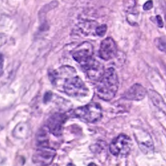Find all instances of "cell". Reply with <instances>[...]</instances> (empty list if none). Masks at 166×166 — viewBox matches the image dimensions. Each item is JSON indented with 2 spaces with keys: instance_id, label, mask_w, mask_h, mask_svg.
I'll list each match as a JSON object with an SVG mask.
<instances>
[{
  "instance_id": "cell-1",
  "label": "cell",
  "mask_w": 166,
  "mask_h": 166,
  "mask_svg": "<svg viewBox=\"0 0 166 166\" xmlns=\"http://www.w3.org/2000/svg\"><path fill=\"white\" fill-rule=\"evenodd\" d=\"M52 83L72 97H86L89 90L73 67L62 66L49 73Z\"/></svg>"
},
{
  "instance_id": "cell-2",
  "label": "cell",
  "mask_w": 166,
  "mask_h": 166,
  "mask_svg": "<svg viewBox=\"0 0 166 166\" xmlns=\"http://www.w3.org/2000/svg\"><path fill=\"white\" fill-rule=\"evenodd\" d=\"M118 89V78L114 69L106 70L98 81L97 94L101 99L109 101L115 97Z\"/></svg>"
},
{
  "instance_id": "cell-3",
  "label": "cell",
  "mask_w": 166,
  "mask_h": 166,
  "mask_svg": "<svg viewBox=\"0 0 166 166\" xmlns=\"http://www.w3.org/2000/svg\"><path fill=\"white\" fill-rule=\"evenodd\" d=\"M73 115L84 122L95 123L102 118V110L99 104L91 102L84 107L75 109L73 111Z\"/></svg>"
},
{
  "instance_id": "cell-4",
  "label": "cell",
  "mask_w": 166,
  "mask_h": 166,
  "mask_svg": "<svg viewBox=\"0 0 166 166\" xmlns=\"http://www.w3.org/2000/svg\"><path fill=\"white\" fill-rule=\"evenodd\" d=\"M132 144V140L128 136L120 134L112 141L109 149L110 153L115 156L124 157L129 154Z\"/></svg>"
},
{
  "instance_id": "cell-5",
  "label": "cell",
  "mask_w": 166,
  "mask_h": 166,
  "mask_svg": "<svg viewBox=\"0 0 166 166\" xmlns=\"http://www.w3.org/2000/svg\"><path fill=\"white\" fill-rule=\"evenodd\" d=\"M56 154V150L48 146H39L33 155V161L41 165H49L53 161Z\"/></svg>"
},
{
  "instance_id": "cell-6",
  "label": "cell",
  "mask_w": 166,
  "mask_h": 166,
  "mask_svg": "<svg viewBox=\"0 0 166 166\" xmlns=\"http://www.w3.org/2000/svg\"><path fill=\"white\" fill-rule=\"evenodd\" d=\"M81 66L83 67V69L86 74L87 76L93 80H99L105 71L103 65L96 59H93V57H91L83 65H81Z\"/></svg>"
},
{
  "instance_id": "cell-7",
  "label": "cell",
  "mask_w": 166,
  "mask_h": 166,
  "mask_svg": "<svg viewBox=\"0 0 166 166\" xmlns=\"http://www.w3.org/2000/svg\"><path fill=\"white\" fill-rule=\"evenodd\" d=\"M93 46L89 42H84L73 52V57L75 61L81 65L93 57Z\"/></svg>"
},
{
  "instance_id": "cell-8",
  "label": "cell",
  "mask_w": 166,
  "mask_h": 166,
  "mask_svg": "<svg viewBox=\"0 0 166 166\" xmlns=\"http://www.w3.org/2000/svg\"><path fill=\"white\" fill-rule=\"evenodd\" d=\"M66 120V116L62 113H55L49 117L47 126L53 135L60 136L62 134L63 127Z\"/></svg>"
},
{
  "instance_id": "cell-9",
  "label": "cell",
  "mask_w": 166,
  "mask_h": 166,
  "mask_svg": "<svg viewBox=\"0 0 166 166\" xmlns=\"http://www.w3.org/2000/svg\"><path fill=\"white\" fill-rule=\"evenodd\" d=\"M117 54V46L112 38L107 37L102 41L99 49L100 57L104 61H109Z\"/></svg>"
},
{
  "instance_id": "cell-10",
  "label": "cell",
  "mask_w": 166,
  "mask_h": 166,
  "mask_svg": "<svg viewBox=\"0 0 166 166\" xmlns=\"http://www.w3.org/2000/svg\"><path fill=\"white\" fill-rule=\"evenodd\" d=\"M136 138L140 150L145 154L153 152L154 143L149 134L146 132H137L135 134Z\"/></svg>"
},
{
  "instance_id": "cell-11",
  "label": "cell",
  "mask_w": 166,
  "mask_h": 166,
  "mask_svg": "<svg viewBox=\"0 0 166 166\" xmlns=\"http://www.w3.org/2000/svg\"><path fill=\"white\" fill-rule=\"evenodd\" d=\"M146 90L140 84H135L124 94L123 98L128 100H142L146 97Z\"/></svg>"
},
{
  "instance_id": "cell-12",
  "label": "cell",
  "mask_w": 166,
  "mask_h": 166,
  "mask_svg": "<svg viewBox=\"0 0 166 166\" xmlns=\"http://www.w3.org/2000/svg\"><path fill=\"white\" fill-rule=\"evenodd\" d=\"M30 133L29 126L25 123H19L13 130V135L15 137L25 139L29 136Z\"/></svg>"
},
{
  "instance_id": "cell-13",
  "label": "cell",
  "mask_w": 166,
  "mask_h": 166,
  "mask_svg": "<svg viewBox=\"0 0 166 166\" xmlns=\"http://www.w3.org/2000/svg\"><path fill=\"white\" fill-rule=\"evenodd\" d=\"M98 23L93 21H89V22H86L80 25V28L83 32L86 34L89 35V33H93V31L94 30L96 32V29L98 27Z\"/></svg>"
},
{
  "instance_id": "cell-14",
  "label": "cell",
  "mask_w": 166,
  "mask_h": 166,
  "mask_svg": "<svg viewBox=\"0 0 166 166\" xmlns=\"http://www.w3.org/2000/svg\"><path fill=\"white\" fill-rule=\"evenodd\" d=\"M48 137L47 134L45 131H40L38 133V136H37V142L38 146H48Z\"/></svg>"
},
{
  "instance_id": "cell-15",
  "label": "cell",
  "mask_w": 166,
  "mask_h": 166,
  "mask_svg": "<svg viewBox=\"0 0 166 166\" xmlns=\"http://www.w3.org/2000/svg\"><path fill=\"white\" fill-rule=\"evenodd\" d=\"M107 25H102L98 26L96 29V34L99 37H103L107 33Z\"/></svg>"
},
{
  "instance_id": "cell-16",
  "label": "cell",
  "mask_w": 166,
  "mask_h": 166,
  "mask_svg": "<svg viewBox=\"0 0 166 166\" xmlns=\"http://www.w3.org/2000/svg\"><path fill=\"white\" fill-rule=\"evenodd\" d=\"M157 46L160 50L166 53V40L165 39H159L158 41H157Z\"/></svg>"
},
{
  "instance_id": "cell-17",
  "label": "cell",
  "mask_w": 166,
  "mask_h": 166,
  "mask_svg": "<svg viewBox=\"0 0 166 166\" xmlns=\"http://www.w3.org/2000/svg\"><path fill=\"white\" fill-rule=\"evenodd\" d=\"M153 2L152 0H148L146 3L144 4L143 8L144 10H146V11H148V10H150L151 8H153Z\"/></svg>"
},
{
  "instance_id": "cell-18",
  "label": "cell",
  "mask_w": 166,
  "mask_h": 166,
  "mask_svg": "<svg viewBox=\"0 0 166 166\" xmlns=\"http://www.w3.org/2000/svg\"><path fill=\"white\" fill-rule=\"evenodd\" d=\"M52 98V93H51V92H48V93H46L45 94V97H44V102H47V101L50 100L51 98Z\"/></svg>"
},
{
  "instance_id": "cell-19",
  "label": "cell",
  "mask_w": 166,
  "mask_h": 166,
  "mask_svg": "<svg viewBox=\"0 0 166 166\" xmlns=\"http://www.w3.org/2000/svg\"><path fill=\"white\" fill-rule=\"evenodd\" d=\"M156 19H157V22H158V26L160 27H162L164 25V23H163V21H162V19L161 17L160 16V15H158L156 17Z\"/></svg>"
}]
</instances>
